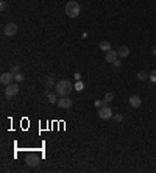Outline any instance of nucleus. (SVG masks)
<instances>
[{
  "label": "nucleus",
  "mask_w": 156,
  "mask_h": 173,
  "mask_svg": "<svg viewBox=\"0 0 156 173\" xmlns=\"http://www.w3.org/2000/svg\"><path fill=\"white\" fill-rule=\"evenodd\" d=\"M72 87L73 86H72V83L69 80H60L56 83V86H55V91H56V94L60 97H67L72 92Z\"/></svg>",
  "instance_id": "1"
},
{
  "label": "nucleus",
  "mask_w": 156,
  "mask_h": 173,
  "mask_svg": "<svg viewBox=\"0 0 156 173\" xmlns=\"http://www.w3.org/2000/svg\"><path fill=\"white\" fill-rule=\"evenodd\" d=\"M81 13V6L78 2H75V0H69V2L66 3V14L70 17V19H75L78 17Z\"/></svg>",
  "instance_id": "2"
},
{
  "label": "nucleus",
  "mask_w": 156,
  "mask_h": 173,
  "mask_svg": "<svg viewBox=\"0 0 156 173\" xmlns=\"http://www.w3.org/2000/svg\"><path fill=\"white\" fill-rule=\"evenodd\" d=\"M14 80H16V75H14L13 72H3L2 75H0V83H2L3 86H8V84H11Z\"/></svg>",
  "instance_id": "3"
},
{
  "label": "nucleus",
  "mask_w": 156,
  "mask_h": 173,
  "mask_svg": "<svg viewBox=\"0 0 156 173\" xmlns=\"http://www.w3.org/2000/svg\"><path fill=\"white\" fill-rule=\"evenodd\" d=\"M17 94H19V84H17V83H11V84L6 86L5 95H6L8 98H13V97H16Z\"/></svg>",
  "instance_id": "4"
},
{
  "label": "nucleus",
  "mask_w": 156,
  "mask_h": 173,
  "mask_svg": "<svg viewBox=\"0 0 156 173\" xmlns=\"http://www.w3.org/2000/svg\"><path fill=\"white\" fill-rule=\"evenodd\" d=\"M3 33H5V36H8V38L14 36V34L17 33V25H16L14 22H8L6 25L3 27Z\"/></svg>",
  "instance_id": "5"
},
{
  "label": "nucleus",
  "mask_w": 156,
  "mask_h": 173,
  "mask_svg": "<svg viewBox=\"0 0 156 173\" xmlns=\"http://www.w3.org/2000/svg\"><path fill=\"white\" fill-rule=\"evenodd\" d=\"M98 117H100L101 120H108V119H111V117H113L111 108H109L108 105H105L103 108H100V109H98Z\"/></svg>",
  "instance_id": "6"
},
{
  "label": "nucleus",
  "mask_w": 156,
  "mask_h": 173,
  "mask_svg": "<svg viewBox=\"0 0 156 173\" xmlns=\"http://www.w3.org/2000/svg\"><path fill=\"white\" fill-rule=\"evenodd\" d=\"M61 109H69V108H72V98H69V97H61L60 100H58V103H56Z\"/></svg>",
  "instance_id": "7"
},
{
  "label": "nucleus",
  "mask_w": 156,
  "mask_h": 173,
  "mask_svg": "<svg viewBox=\"0 0 156 173\" xmlns=\"http://www.w3.org/2000/svg\"><path fill=\"white\" fill-rule=\"evenodd\" d=\"M117 56H119L117 50H109V52H106V53H105V59H106V62H114V61L117 59Z\"/></svg>",
  "instance_id": "8"
},
{
  "label": "nucleus",
  "mask_w": 156,
  "mask_h": 173,
  "mask_svg": "<svg viewBox=\"0 0 156 173\" xmlns=\"http://www.w3.org/2000/svg\"><path fill=\"white\" fill-rule=\"evenodd\" d=\"M128 102H129V105H131L133 108H139V106L142 105L141 97H138V95H131V97L128 98Z\"/></svg>",
  "instance_id": "9"
},
{
  "label": "nucleus",
  "mask_w": 156,
  "mask_h": 173,
  "mask_svg": "<svg viewBox=\"0 0 156 173\" xmlns=\"http://www.w3.org/2000/svg\"><path fill=\"white\" fill-rule=\"evenodd\" d=\"M27 164H28L30 167H36V165H39V158L35 156V155H30V156L27 158Z\"/></svg>",
  "instance_id": "10"
},
{
  "label": "nucleus",
  "mask_w": 156,
  "mask_h": 173,
  "mask_svg": "<svg viewBox=\"0 0 156 173\" xmlns=\"http://www.w3.org/2000/svg\"><path fill=\"white\" fill-rule=\"evenodd\" d=\"M117 53H119V56H120V58H126V56L129 55V48H128L126 45H122V47H119Z\"/></svg>",
  "instance_id": "11"
},
{
  "label": "nucleus",
  "mask_w": 156,
  "mask_h": 173,
  "mask_svg": "<svg viewBox=\"0 0 156 173\" xmlns=\"http://www.w3.org/2000/svg\"><path fill=\"white\" fill-rule=\"evenodd\" d=\"M47 100H48V103H51V105L58 103V94H53V92H47Z\"/></svg>",
  "instance_id": "12"
},
{
  "label": "nucleus",
  "mask_w": 156,
  "mask_h": 173,
  "mask_svg": "<svg viewBox=\"0 0 156 173\" xmlns=\"http://www.w3.org/2000/svg\"><path fill=\"white\" fill-rule=\"evenodd\" d=\"M98 47H100V50H103V52H109L111 50V44L108 42V41H101L100 44H98Z\"/></svg>",
  "instance_id": "13"
},
{
  "label": "nucleus",
  "mask_w": 156,
  "mask_h": 173,
  "mask_svg": "<svg viewBox=\"0 0 156 173\" xmlns=\"http://www.w3.org/2000/svg\"><path fill=\"white\" fill-rule=\"evenodd\" d=\"M148 77H150V73H147V72H144V70L138 72V80H141V81H145V80H148Z\"/></svg>",
  "instance_id": "14"
},
{
  "label": "nucleus",
  "mask_w": 156,
  "mask_h": 173,
  "mask_svg": "<svg viewBox=\"0 0 156 173\" xmlns=\"http://www.w3.org/2000/svg\"><path fill=\"white\" fill-rule=\"evenodd\" d=\"M103 100H105V103H106V105H108V103H111V102L114 100V94H113V92L105 94V97H103Z\"/></svg>",
  "instance_id": "15"
},
{
  "label": "nucleus",
  "mask_w": 156,
  "mask_h": 173,
  "mask_svg": "<svg viewBox=\"0 0 156 173\" xmlns=\"http://www.w3.org/2000/svg\"><path fill=\"white\" fill-rule=\"evenodd\" d=\"M83 87H84V84L81 83V80H80V81H76V83L73 84V89H75V91H78V92H81V91H83Z\"/></svg>",
  "instance_id": "16"
},
{
  "label": "nucleus",
  "mask_w": 156,
  "mask_h": 173,
  "mask_svg": "<svg viewBox=\"0 0 156 173\" xmlns=\"http://www.w3.org/2000/svg\"><path fill=\"white\" fill-rule=\"evenodd\" d=\"M14 75H16V81H17V83H20V81H23V80H25V75H23L22 72H19V73H14Z\"/></svg>",
  "instance_id": "17"
},
{
  "label": "nucleus",
  "mask_w": 156,
  "mask_h": 173,
  "mask_svg": "<svg viewBox=\"0 0 156 173\" xmlns=\"http://www.w3.org/2000/svg\"><path fill=\"white\" fill-rule=\"evenodd\" d=\"M94 105H95V108H98V109H100V108L105 106L106 103H105V100H95V102H94Z\"/></svg>",
  "instance_id": "18"
},
{
  "label": "nucleus",
  "mask_w": 156,
  "mask_h": 173,
  "mask_svg": "<svg viewBox=\"0 0 156 173\" xmlns=\"http://www.w3.org/2000/svg\"><path fill=\"white\" fill-rule=\"evenodd\" d=\"M148 80H150V81H153V83H156V69L150 72V77H148Z\"/></svg>",
  "instance_id": "19"
},
{
  "label": "nucleus",
  "mask_w": 156,
  "mask_h": 173,
  "mask_svg": "<svg viewBox=\"0 0 156 173\" xmlns=\"http://www.w3.org/2000/svg\"><path fill=\"white\" fill-rule=\"evenodd\" d=\"M45 83H47V86H48V87H50V86H53V78L48 77V78L45 80Z\"/></svg>",
  "instance_id": "20"
},
{
  "label": "nucleus",
  "mask_w": 156,
  "mask_h": 173,
  "mask_svg": "<svg viewBox=\"0 0 156 173\" xmlns=\"http://www.w3.org/2000/svg\"><path fill=\"white\" fill-rule=\"evenodd\" d=\"M8 8V5H6V2H0V10H2V11H5Z\"/></svg>",
  "instance_id": "21"
},
{
  "label": "nucleus",
  "mask_w": 156,
  "mask_h": 173,
  "mask_svg": "<svg viewBox=\"0 0 156 173\" xmlns=\"http://www.w3.org/2000/svg\"><path fill=\"white\" fill-rule=\"evenodd\" d=\"M114 120H116V122H122V120H123V117H122L120 114H117V115H114Z\"/></svg>",
  "instance_id": "22"
},
{
  "label": "nucleus",
  "mask_w": 156,
  "mask_h": 173,
  "mask_svg": "<svg viewBox=\"0 0 156 173\" xmlns=\"http://www.w3.org/2000/svg\"><path fill=\"white\" fill-rule=\"evenodd\" d=\"M113 66H114V67H119V66H120V61H119V59H116V61L113 62Z\"/></svg>",
  "instance_id": "23"
},
{
  "label": "nucleus",
  "mask_w": 156,
  "mask_h": 173,
  "mask_svg": "<svg viewBox=\"0 0 156 173\" xmlns=\"http://www.w3.org/2000/svg\"><path fill=\"white\" fill-rule=\"evenodd\" d=\"M13 73H19V66H14L13 67Z\"/></svg>",
  "instance_id": "24"
},
{
  "label": "nucleus",
  "mask_w": 156,
  "mask_h": 173,
  "mask_svg": "<svg viewBox=\"0 0 156 173\" xmlns=\"http://www.w3.org/2000/svg\"><path fill=\"white\" fill-rule=\"evenodd\" d=\"M75 80H76V81L81 80V75H80V73H75Z\"/></svg>",
  "instance_id": "25"
},
{
  "label": "nucleus",
  "mask_w": 156,
  "mask_h": 173,
  "mask_svg": "<svg viewBox=\"0 0 156 173\" xmlns=\"http://www.w3.org/2000/svg\"><path fill=\"white\" fill-rule=\"evenodd\" d=\"M151 52H153V55H156V47H153V48H151Z\"/></svg>",
  "instance_id": "26"
}]
</instances>
